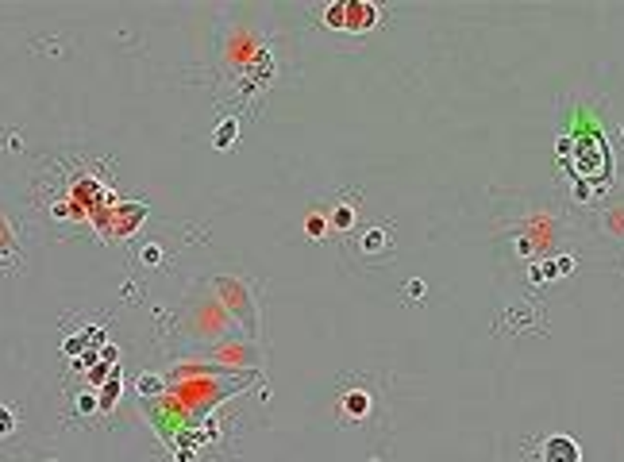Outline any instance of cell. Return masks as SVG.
<instances>
[{
  "mask_svg": "<svg viewBox=\"0 0 624 462\" xmlns=\"http://www.w3.org/2000/svg\"><path fill=\"white\" fill-rule=\"evenodd\" d=\"M139 393H143V397L162 393V378H154V374H139Z\"/></svg>",
  "mask_w": 624,
  "mask_h": 462,
  "instance_id": "cell-7",
  "label": "cell"
},
{
  "mask_svg": "<svg viewBox=\"0 0 624 462\" xmlns=\"http://www.w3.org/2000/svg\"><path fill=\"white\" fill-rule=\"evenodd\" d=\"M216 293H220V305H224L227 312H235V320L255 328V312H250L247 285H243L239 278H216Z\"/></svg>",
  "mask_w": 624,
  "mask_h": 462,
  "instance_id": "cell-2",
  "label": "cell"
},
{
  "mask_svg": "<svg viewBox=\"0 0 624 462\" xmlns=\"http://www.w3.org/2000/svg\"><path fill=\"white\" fill-rule=\"evenodd\" d=\"M320 19H324L328 31H347V35H367L378 27L382 12L367 0H335V4H324L320 8Z\"/></svg>",
  "mask_w": 624,
  "mask_h": 462,
  "instance_id": "cell-1",
  "label": "cell"
},
{
  "mask_svg": "<svg viewBox=\"0 0 624 462\" xmlns=\"http://www.w3.org/2000/svg\"><path fill=\"white\" fill-rule=\"evenodd\" d=\"M143 262H162V250L159 247H143Z\"/></svg>",
  "mask_w": 624,
  "mask_h": 462,
  "instance_id": "cell-12",
  "label": "cell"
},
{
  "mask_svg": "<svg viewBox=\"0 0 624 462\" xmlns=\"http://www.w3.org/2000/svg\"><path fill=\"white\" fill-rule=\"evenodd\" d=\"M235 135H239V124H235V120H224V124L216 127V135H212V143H216V147H232Z\"/></svg>",
  "mask_w": 624,
  "mask_h": 462,
  "instance_id": "cell-3",
  "label": "cell"
},
{
  "mask_svg": "<svg viewBox=\"0 0 624 462\" xmlns=\"http://www.w3.org/2000/svg\"><path fill=\"white\" fill-rule=\"evenodd\" d=\"M305 231L312 235V239H320V235L328 231V220H324L320 212H308V216H305Z\"/></svg>",
  "mask_w": 624,
  "mask_h": 462,
  "instance_id": "cell-5",
  "label": "cell"
},
{
  "mask_svg": "<svg viewBox=\"0 0 624 462\" xmlns=\"http://www.w3.org/2000/svg\"><path fill=\"white\" fill-rule=\"evenodd\" d=\"M12 431H16V413H12L8 404H0V439L12 436Z\"/></svg>",
  "mask_w": 624,
  "mask_h": 462,
  "instance_id": "cell-8",
  "label": "cell"
},
{
  "mask_svg": "<svg viewBox=\"0 0 624 462\" xmlns=\"http://www.w3.org/2000/svg\"><path fill=\"white\" fill-rule=\"evenodd\" d=\"M332 223H335V228H351V223H355V208H351V205H339V208L332 212Z\"/></svg>",
  "mask_w": 624,
  "mask_h": 462,
  "instance_id": "cell-9",
  "label": "cell"
},
{
  "mask_svg": "<svg viewBox=\"0 0 624 462\" xmlns=\"http://www.w3.org/2000/svg\"><path fill=\"white\" fill-rule=\"evenodd\" d=\"M385 247V231L382 228H370L367 235H362V250H382Z\"/></svg>",
  "mask_w": 624,
  "mask_h": 462,
  "instance_id": "cell-6",
  "label": "cell"
},
{
  "mask_svg": "<svg viewBox=\"0 0 624 462\" xmlns=\"http://www.w3.org/2000/svg\"><path fill=\"white\" fill-rule=\"evenodd\" d=\"M343 404H347V413H355V416H362V413H367V397H362V393H351Z\"/></svg>",
  "mask_w": 624,
  "mask_h": 462,
  "instance_id": "cell-10",
  "label": "cell"
},
{
  "mask_svg": "<svg viewBox=\"0 0 624 462\" xmlns=\"http://www.w3.org/2000/svg\"><path fill=\"white\" fill-rule=\"evenodd\" d=\"M100 389H104V393H100V413H109L112 404H116V397H120V381L112 378V381H104Z\"/></svg>",
  "mask_w": 624,
  "mask_h": 462,
  "instance_id": "cell-4",
  "label": "cell"
},
{
  "mask_svg": "<svg viewBox=\"0 0 624 462\" xmlns=\"http://www.w3.org/2000/svg\"><path fill=\"white\" fill-rule=\"evenodd\" d=\"M74 404H77V413H97V408H100V401H97L93 393H81Z\"/></svg>",
  "mask_w": 624,
  "mask_h": 462,
  "instance_id": "cell-11",
  "label": "cell"
}]
</instances>
